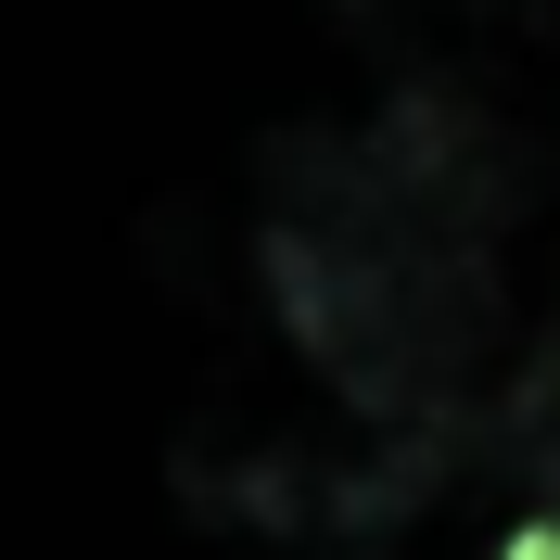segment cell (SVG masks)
<instances>
[{"mask_svg":"<svg viewBox=\"0 0 560 560\" xmlns=\"http://www.w3.org/2000/svg\"><path fill=\"white\" fill-rule=\"evenodd\" d=\"M497 433H510V446H535V433H548V420H560V306H548V331H535V345H523V370H510V395H497Z\"/></svg>","mask_w":560,"mask_h":560,"instance_id":"1","label":"cell"}]
</instances>
